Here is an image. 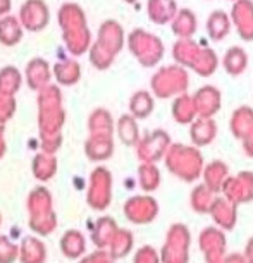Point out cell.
I'll list each match as a JSON object with an SVG mask.
<instances>
[{
    "label": "cell",
    "instance_id": "obj_2",
    "mask_svg": "<svg viewBox=\"0 0 253 263\" xmlns=\"http://www.w3.org/2000/svg\"><path fill=\"white\" fill-rule=\"evenodd\" d=\"M130 52L138 59L143 67H153L164 55V45L155 34L145 29H135L128 36Z\"/></svg>",
    "mask_w": 253,
    "mask_h": 263
},
{
    "label": "cell",
    "instance_id": "obj_1",
    "mask_svg": "<svg viewBox=\"0 0 253 263\" xmlns=\"http://www.w3.org/2000/svg\"><path fill=\"white\" fill-rule=\"evenodd\" d=\"M66 112L62 107V93L57 84H48L38 91V129L42 148L53 155L62 145V126Z\"/></svg>",
    "mask_w": 253,
    "mask_h": 263
},
{
    "label": "cell",
    "instance_id": "obj_36",
    "mask_svg": "<svg viewBox=\"0 0 253 263\" xmlns=\"http://www.w3.org/2000/svg\"><path fill=\"white\" fill-rule=\"evenodd\" d=\"M79 263H111V261H109V255H107V253L95 251L93 255L83 258V260L79 261Z\"/></svg>",
    "mask_w": 253,
    "mask_h": 263
},
{
    "label": "cell",
    "instance_id": "obj_16",
    "mask_svg": "<svg viewBox=\"0 0 253 263\" xmlns=\"http://www.w3.org/2000/svg\"><path fill=\"white\" fill-rule=\"evenodd\" d=\"M24 29L19 23L16 16H7L0 17V45L4 47H16L23 40Z\"/></svg>",
    "mask_w": 253,
    "mask_h": 263
},
{
    "label": "cell",
    "instance_id": "obj_15",
    "mask_svg": "<svg viewBox=\"0 0 253 263\" xmlns=\"http://www.w3.org/2000/svg\"><path fill=\"white\" fill-rule=\"evenodd\" d=\"M61 251L69 260H78L86 251V239L83 232L78 229L66 231L61 237Z\"/></svg>",
    "mask_w": 253,
    "mask_h": 263
},
{
    "label": "cell",
    "instance_id": "obj_6",
    "mask_svg": "<svg viewBox=\"0 0 253 263\" xmlns=\"http://www.w3.org/2000/svg\"><path fill=\"white\" fill-rule=\"evenodd\" d=\"M124 29L117 21L114 19H107L100 24L98 28V36H97V45L102 47L103 50H107L109 53H112L114 57L122 50L124 47Z\"/></svg>",
    "mask_w": 253,
    "mask_h": 263
},
{
    "label": "cell",
    "instance_id": "obj_32",
    "mask_svg": "<svg viewBox=\"0 0 253 263\" xmlns=\"http://www.w3.org/2000/svg\"><path fill=\"white\" fill-rule=\"evenodd\" d=\"M88 57H90L92 66L98 69V71H105L114 64V57L112 53H109L107 50H103L102 47H98L95 42L92 43V47L88 48Z\"/></svg>",
    "mask_w": 253,
    "mask_h": 263
},
{
    "label": "cell",
    "instance_id": "obj_25",
    "mask_svg": "<svg viewBox=\"0 0 253 263\" xmlns=\"http://www.w3.org/2000/svg\"><path fill=\"white\" fill-rule=\"evenodd\" d=\"M229 29H231V19L224 11H215L210 14V17L207 21V31L212 40H215V42L224 40L227 36V33H229Z\"/></svg>",
    "mask_w": 253,
    "mask_h": 263
},
{
    "label": "cell",
    "instance_id": "obj_13",
    "mask_svg": "<svg viewBox=\"0 0 253 263\" xmlns=\"http://www.w3.org/2000/svg\"><path fill=\"white\" fill-rule=\"evenodd\" d=\"M21 263H45L47 261V248L38 237L28 236L19 245V258Z\"/></svg>",
    "mask_w": 253,
    "mask_h": 263
},
{
    "label": "cell",
    "instance_id": "obj_30",
    "mask_svg": "<svg viewBox=\"0 0 253 263\" xmlns=\"http://www.w3.org/2000/svg\"><path fill=\"white\" fill-rule=\"evenodd\" d=\"M114 234H116V224H114V220L105 217L97 222V227L92 232V239L97 246H107Z\"/></svg>",
    "mask_w": 253,
    "mask_h": 263
},
{
    "label": "cell",
    "instance_id": "obj_40",
    "mask_svg": "<svg viewBox=\"0 0 253 263\" xmlns=\"http://www.w3.org/2000/svg\"><path fill=\"white\" fill-rule=\"evenodd\" d=\"M0 226H2V213H0Z\"/></svg>",
    "mask_w": 253,
    "mask_h": 263
},
{
    "label": "cell",
    "instance_id": "obj_3",
    "mask_svg": "<svg viewBox=\"0 0 253 263\" xmlns=\"http://www.w3.org/2000/svg\"><path fill=\"white\" fill-rule=\"evenodd\" d=\"M188 86L186 72L181 67L171 66L162 67L155 76L152 78V88L157 97L169 98L176 93H183V90Z\"/></svg>",
    "mask_w": 253,
    "mask_h": 263
},
{
    "label": "cell",
    "instance_id": "obj_24",
    "mask_svg": "<svg viewBox=\"0 0 253 263\" xmlns=\"http://www.w3.org/2000/svg\"><path fill=\"white\" fill-rule=\"evenodd\" d=\"M202 48L193 42L191 38L188 40H177L174 48H172V55H174L177 64H183V66H190L193 67L198 53H200Z\"/></svg>",
    "mask_w": 253,
    "mask_h": 263
},
{
    "label": "cell",
    "instance_id": "obj_12",
    "mask_svg": "<svg viewBox=\"0 0 253 263\" xmlns=\"http://www.w3.org/2000/svg\"><path fill=\"white\" fill-rule=\"evenodd\" d=\"M62 42L66 45L67 52L71 55L78 57L83 55L84 52H88V48L92 47V33L88 26L79 28V29H71V31H62Z\"/></svg>",
    "mask_w": 253,
    "mask_h": 263
},
{
    "label": "cell",
    "instance_id": "obj_37",
    "mask_svg": "<svg viewBox=\"0 0 253 263\" xmlns=\"http://www.w3.org/2000/svg\"><path fill=\"white\" fill-rule=\"evenodd\" d=\"M11 9H12V0H0V17L11 14Z\"/></svg>",
    "mask_w": 253,
    "mask_h": 263
},
{
    "label": "cell",
    "instance_id": "obj_33",
    "mask_svg": "<svg viewBox=\"0 0 253 263\" xmlns=\"http://www.w3.org/2000/svg\"><path fill=\"white\" fill-rule=\"evenodd\" d=\"M19 258V245L9 239L7 236H0V263H14Z\"/></svg>",
    "mask_w": 253,
    "mask_h": 263
},
{
    "label": "cell",
    "instance_id": "obj_5",
    "mask_svg": "<svg viewBox=\"0 0 253 263\" xmlns=\"http://www.w3.org/2000/svg\"><path fill=\"white\" fill-rule=\"evenodd\" d=\"M112 177L109 168L97 167L90 176V190H88V205L93 210H105L111 203Z\"/></svg>",
    "mask_w": 253,
    "mask_h": 263
},
{
    "label": "cell",
    "instance_id": "obj_31",
    "mask_svg": "<svg viewBox=\"0 0 253 263\" xmlns=\"http://www.w3.org/2000/svg\"><path fill=\"white\" fill-rule=\"evenodd\" d=\"M193 69L202 76H208L217 69V55L210 48H202L195 64H193Z\"/></svg>",
    "mask_w": 253,
    "mask_h": 263
},
{
    "label": "cell",
    "instance_id": "obj_8",
    "mask_svg": "<svg viewBox=\"0 0 253 263\" xmlns=\"http://www.w3.org/2000/svg\"><path fill=\"white\" fill-rule=\"evenodd\" d=\"M232 21L243 40H253V2L251 0H236L232 7Z\"/></svg>",
    "mask_w": 253,
    "mask_h": 263
},
{
    "label": "cell",
    "instance_id": "obj_34",
    "mask_svg": "<svg viewBox=\"0 0 253 263\" xmlns=\"http://www.w3.org/2000/svg\"><path fill=\"white\" fill-rule=\"evenodd\" d=\"M17 103L16 97H7V95H0V124H6L11 121L16 114Z\"/></svg>",
    "mask_w": 253,
    "mask_h": 263
},
{
    "label": "cell",
    "instance_id": "obj_27",
    "mask_svg": "<svg viewBox=\"0 0 253 263\" xmlns=\"http://www.w3.org/2000/svg\"><path fill=\"white\" fill-rule=\"evenodd\" d=\"M246 64H248V57H246L245 50L240 47L229 48V52L224 55V67L227 72L232 74V76H238V74H241L245 71Z\"/></svg>",
    "mask_w": 253,
    "mask_h": 263
},
{
    "label": "cell",
    "instance_id": "obj_39",
    "mask_svg": "<svg viewBox=\"0 0 253 263\" xmlns=\"http://www.w3.org/2000/svg\"><path fill=\"white\" fill-rule=\"evenodd\" d=\"M124 2H126V4H136L138 0H124Z\"/></svg>",
    "mask_w": 253,
    "mask_h": 263
},
{
    "label": "cell",
    "instance_id": "obj_38",
    "mask_svg": "<svg viewBox=\"0 0 253 263\" xmlns=\"http://www.w3.org/2000/svg\"><path fill=\"white\" fill-rule=\"evenodd\" d=\"M4 131H6V127H4V124H0V158L6 155V150H7L6 136H4Z\"/></svg>",
    "mask_w": 253,
    "mask_h": 263
},
{
    "label": "cell",
    "instance_id": "obj_14",
    "mask_svg": "<svg viewBox=\"0 0 253 263\" xmlns=\"http://www.w3.org/2000/svg\"><path fill=\"white\" fill-rule=\"evenodd\" d=\"M84 153L92 162L107 160L114 153V141L111 136H88L84 141Z\"/></svg>",
    "mask_w": 253,
    "mask_h": 263
},
{
    "label": "cell",
    "instance_id": "obj_35",
    "mask_svg": "<svg viewBox=\"0 0 253 263\" xmlns=\"http://www.w3.org/2000/svg\"><path fill=\"white\" fill-rule=\"evenodd\" d=\"M140 179H141V184H143L145 190H155V184H157V181H158L155 167H152L150 163H145V165H141V168H140Z\"/></svg>",
    "mask_w": 253,
    "mask_h": 263
},
{
    "label": "cell",
    "instance_id": "obj_18",
    "mask_svg": "<svg viewBox=\"0 0 253 263\" xmlns=\"http://www.w3.org/2000/svg\"><path fill=\"white\" fill-rule=\"evenodd\" d=\"M219 103H221L219 90L214 86H203L198 90L193 105H195V110L203 114V116H212L214 112L219 110Z\"/></svg>",
    "mask_w": 253,
    "mask_h": 263
},
{
    "label": "cell",
    "instance_id": "obj_23",
    "mask_svg": "<svg viewBox=\"0 0 253 263\" xmlns=\"http://www.w3.org/2000/svg\"><path fill=\"white\" fill-rule=\"evenodd\" d=\"M172 31H174L179 40H188L196 31V17L190 9H181L172 17Z\"/></svg>",
    "mask_w": 253,
    "mask_h": 263
},
{
    "label": "cell",
    "instance_id": "obj_10",
    "mask_svg": "<svg viewBox=\"0 0 253 263\" xmlns=\"http://www.w3.org/2000/svg\"><path fill=\"white\" fill-rule=\"evenodd\" d=\"M167 141L169 140H167V136L164 135V131H153V135L147 136L145 140H141L138 143V157L145 163L155 162L157 158L162 155Z\"/></svg>",
    "mask_w": 253,
    "mask_h": 263
},
{
    "label": "cell",
    "instance_id": "obj_17",
    "mask_svg": "<svg viewBox=\"0 0 253 263\" xmlns=\"http://www.w3.org/2000/svg\"><path fill=\"white\" fill-rule=\"evenodd\" d=\"M147 12L152 23L166 24L169 21H172V17L177 12L176 0H148Z\"/></svg>",
    "mask_w": 253,
    "mask_h": 263
},
{
    "label": "cell",
    "instance_id": "obj_11",
    "mask_svg": "<svg viewBox=\"0 0 253 263\" xmlns=\"http://www.w3.org/2000/svg\"><path fill=\"white\" fill-rule=\"evenodd\" d=\"M52 78L61 86H74L81 79V66L74 59H62L52 67Z\"/></svg>",
    "mask_w": 253,
    "mask_h": 263
},
{
    "label": "cell",
    "instance_id": "obj_29",
    "mask_svg": "<svg viewBox=\"0 0 253 263\" xmlns=\"http://www.w3.org/2000/svg\"><path fill=\"white\" fill-rule=\"evenodd\" d=\"M29 227L34 234L38 236H50L53 229L57 227V215L53 212L45 213V215L29 217Z\"/></svg>",
    "mask_w": 253,
    "mask_h": 263
},
{
    "label": "cell",
    "instance_id": "obj_7",
    "mask_svg": "<svg viewBox=\"0 0 253 263\" xmlns=\"http://www.w3.org/2000/svg\"><path fill=\"white\" fill-rule=\"evenodd\" d=\"M24 79L31 91H40L52 81V66L43 57H33L24 67Z\"/></svg>",
    "mask_w": 253,
    "mask_h": 263
},
{
    "label": "cell",
    "instance_id": "obj_20",
    "mask_svg": "<svg viewBox=\"0 0 253 263\" xmlns=\"http://www.w3.org/2000/svg\"><path fill=\"white\" fill-rule=\"evenodd\" d=\"M31 171H33V176L37 177L38 181H42V182L50 181L57 172L56 155H50V153H45V152L37 153L31 162Z\"/></svg>",
    "mask_w": 253,
    "mask_h": 263
},
{
    "label": "cell",
    "instance_id": "obj_21",
    "mask_svg": "<svg viewBox=\"0 0 253 263\" xmlns=\"http://www.w3.org/2000/svg\"><path fill=\"white\" fill-rule=\"evenodd\" d=\"M88 131L90 136H111L114 131V122L111 112L105 108H95L88 117Z\"/></svg>",
    "mask_w": 253,
    "mask_h": 263
},
{
    "label": "cell",
    "instance_id": "obj_28",
    "mask_svg": "<svg viewBox=\"0 0 253 263\" xmlns=\"http://www.w3.org/2000/svg\"><path fill=\"white\" fill-rule=\"evenodd\" d=\"M117 133H119V138H121V141L124 143V145H128V146L136 145L140 135H138V126H136L135 117H133V116H122L121 119H119Z\"/></svg>",
    "mask_w": 253,
    "mask_h": 263
},
{
    "label": "cell",
    "instance_id": "obj_26",
    "mask_svg": "<svg viewBox=\"0 0 253 263\" xmlns=\"http://www.w3.org/2000/svg\"><path fill=\"white\" fill-rule=\"evenodd\" d=\"M130 110L135 119H145L153 110V100L148 91H136L130 100Z\"/></svg>",
    "mask_w": 253,
    "mask_h": 263
},
{
    "label": "cell",
    "instance_id": "obj_4",
    "mask_svg": "<svg viewBox=\"0 0 253 263\" xmlns=\"http://www.w3.org/2000/svg\"><path fill=\"white\" fill-rule=\"evenodd\" d=\"M17 19L23 29L29 33L43 31L50 23V9H48L45 0H26L19 7Z\"/></svg>",
    "mask_w": 253,
    "mask_h": 263
},
{
    "label": "cell",
    "instance_id": "obj_22",
    "mask_svg": "<svg viewBox=\"0 0 253 263\" xmlns=\"http://www.w3.org/2000/svg\"><path fill=\"white\" fill-rule=\"evenodd\" d=\"M23 86V74L16 66H6L0 69V95L16 97Z\"/></svg>",
    "mask_w": 253,
    "mask_h": 263
},
{
    "label": "cell",
    "instance_id": "obj_19",
    "mask_svg": "<svg viewBox=\"0 0 253 263\" xmlns=\"http://www.w3.org/2000/svg\"><path fill=\"white\" fill-rule=\"evenodd\" d=\"M28 212L29 217H38L45 215V213L53 212L52 208V195L47 187L38 186L29 193L28 196Z\"/></svg>",
    "mask_w": 253,
    "mask_h": 263
},
{
    "label": "cell",
    "instance_id": "obj_9",
    "mask_svg": "<svg viewBox=\"0 0 253 263\" xmlns=\"http://www.w3.org/2000/svg\"><path fill=\"white\" fill-rule=\"evenodd\" d=\"M57 23L62 31H71V29H79V28L88 26L86 14H84L83 7L76 2L62 4L57 14Z\"/></svg>",
    "mask_w": 253,
    "mask_h": 263
}]
</instances>
